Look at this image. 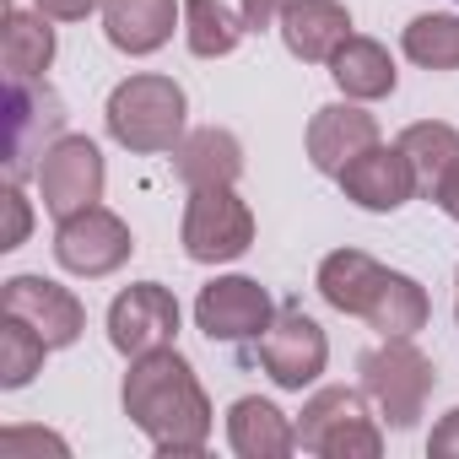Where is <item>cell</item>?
Returning <instances> with one entry per match:
<instances>
[{"label": "cell", "instance_id": "1", "mask_svg": "<svg viewBox=\"0 0 459 459\" xmlns=\"http://www.w3.org/2000/svg\"><path fill=\"white\" fill-rule=\"evenodd\" d=\"M125 416L152 437L157 454H200L211 437V400L195 378V368L173 351L157 346L146 357H130L125 373Z\"/></svg>", "mask_w": 459, "mask_h": 459}, {"label": "cell", "instance_id": "2", "mask_svg": "<svg viewBox=\"0 0 459 459\" xmlns=\"http://www.w3.org/2000/svg\"><path fill=\"white\" fill-rule=\"evenodd\" d=\"M184 87L173 76H157V71H141V76H125L114 92H108V135L125 146V152H173L184 141Z\"/></svg>", "mask_w": 459, "mask_h": 459}, {"label": "cell", "instance_id": "3", "mask_svg": "<svg viewBox=\"0 0 459 459\" xmlns=\"http://www.w3.org/2000/svg\"><path fill=\"white\" fill-rule=\"evenodd\" d=\"M298 448H308L319 459H378L384 432L368 416V394L346 389V384L319 389L298 416Z\"/></svg>", "mask_w": 459, "mask_h": 459}, {"label": "cell", "instance_id": "4", "mask_svg": "<svg viewBox=\"0 0 459 459\" xmlns=\"http://www.w3.org/2000/svg\"><path fill=\"white\" fill-rule=\"evenodd\" d=\"M362 394L378 405V416L405 432L416 427V416L427 411V394H432V362L411 346V335H389L384 346L362 351Z\"/></svg>", "mask_w": 459, "mask_h": 459}, {"label": "cell", "instance_id": "5", "mask_svg": "<svg viewBox=\"0 0 459 459\" xmlns=\"http://www.w3.org/2000/svg\"><path fill=\"white\" fill-rule=\"evenodd\" d=\"M178 238H184V255L195 265H227V260L249 255V244H255V211L238 200L233 184L189 189Z\"/></svg>", "mask_w": 459, "mask_h": 459}, {"label": "cell", "instance_id": "6", "mask_svg": "<svg viewBox=\"0 0 459 459\" xmlns=\"http://www.w3.org/2000/svg\"><path fill=\"white\" fill-rule=\"evenodd\" d=\"M276 319V303L260 281L249 276H216L200 287L195 298V325L205 341L216 346H238V341H260Z\"/></svg>", "mask_w": 459, "mask_h": 459}, {"label": "cell", "instance_id": "7", "mask_svg": "<svg viewBox=\"0 0 459 459\" xmlns=\"http://www.w3.org/2000/svg\"><path fill=\"white\" fill-rule=\"evenodd\" d=\"M65 130V103L44 87V82H12L6 87V178L22 184L33 168V157H44Z\"/></svg>", "mask_w": 459, "mask_h": 459}, {"label": "cell", "instance_id": "8", "mask_svg": "<svg viewBox=\"0 0 459 459\" xmlns=\"http://www.w3.org/2000/svg\"><path fill=\"white\" fill-rule=\"evenodd\" d=\"M255 362L271 373L276 389H308L330 362V341L319 319H308L303 308H276L271 330L255 341Z\"/></svg>", "mask_w": 459, "mask_h": 459}, {"label": "cell", "instance_id": "9", "mask_svg": "<svg viewBox=\"0 0 459 459\" xmlns=\"http://www.w3.org/2000/svg\"><path fill=\"white\" fill-rule=\"evenodd\" d=\"M103 152L87 135H60L39 162V200L55 221H65L103 200Z\"/></svg>", "mask_w": 459, "mask_h": 459}, {"label": "cell", "instance_id": "10", "mask_svg": "<svg viewBox=\"0 0 459 459\" xmlns=\"http://www.w3.org/2000/svg\"><path fill=\"white\" fill-rule=\"evenodd\" d=\"M135 238H130V227L108 211V205H87L76 216H65L55 227V260L71 271V276H114L125 260H130Z\"/></svg>", "mask_w": 459, "mask_h": 459}, {"label": "cell", "instance_id": "11", "mask_svg": "<svg viewBox=\"0 0 459 459\" xmlns=\"http://www.w3.org/2000/svg\"><path fill=\"white\" fill-rule=\"evenodd\" d=\"M178 335V298L162 281H135L108 303V341L119 357H146L157 346H173Z\"/></svg>", "mask_w": 459, "mask_h": 459}, {"label": "cell", "instance_id": "12", "mask_svg": "<svg viewBox=\"0 0 459 459\" xmlns=\"http://www.w3.org/2000/svg\"><path fill=\"white\" fill-rule=\"evenodd\" d=\"M6 314L28 319V325L49 341V351L76 346L82 330H87V308H82V298H76L71 287L49 281V276H12V281H6Z\"/></svg>", "mask_w": 459, "mask_h": 459}, {"label": "cell", "instance_id": "13", "mask_svg": "<svg viewBox=\"0 0 459 459\" xmlns=\"http://www.w3.org/2000/svg\"><path fill=\"white\" fill-rule=\"evenodd\" d=\"M335 178H341L346 200H357L362 211H400L405 200L421 195V189H416L411 157H405L400 146H384V141H373L362 157H351Z\"/></svg>", "mask_w": 459, "mask_h": 459}, {"label": "cell", "instance_id": "14", "mask_svg": "<svg viewBox=\"0 0 459 459\" xmlns=\"http://www.w3.org/2000/svg\"><path fill=\"white\" fill-rule=\"evenodd\" d=\"M378 141V119L362 108V103H325L314 119H308V162L319 173H341L351 157H362L368 146Z\"/></svg>", "mask_w": 459, "mask_h": 459}, {"label": "cell", "instance_id": "15", "mask_svg": "<svg viewBox=\"0 0 459 459\" xmlns=\"http://www.w3.org/2000/svg\"><path fill=\"white\" fill-rule=\"evenodd\" d=\"M276 28H281L287 55H298L303 65H330L335 49L351 39V12L341 0H287Z\"/></svg>", "mask_w": 459, "mask_h": 459}, {"label": "cell", "instance_id": "16", "mask_svg": "<svg viewBox=\"0 0 459 459\" xmlns=\"http://www.w3.org/2000/svg\"><path fill=\"white\" fill-rule=\"evenodd\" d=\"M184 17V0H103V33L119 55H157Z\"/></svg>", "mask_w": 459, "mask_h": 459}, {"label": "cell", "instance_id": "17", "mask_svg": "<svg viewBox=\"0 0 459 459\" xmlns=\"http://www.w3.org/2000/svg\"><path fill=\"white\" fill-rule=\"evenodd\" d=\"M173 173L189 184V189H211V184H238L244 173V146L233 130H189L178 146H173Z\"/></svg>", "mask_w": 459, "mask_h": 459}, {"label": "cell", "instance_id": "18", "mask_svg": "<svg viewBox=\"0 0 459 459\" xmlns=\"http://www.w3.org/2000/svg\"><path fill=\"white\" fill-rule=\"evenodd\" d=\"M227 443H233L238 459H281L298 448V427L260 394H244L233 411H227Z\"/></svg>", "mask_w": 459, "mask_h": 459}, {"label": "cell", "instance_id": "19", "mask_svg": "<svg viewBox=\"0 0 459 459\" xmlns=\"http://www.w3.org/2000/svg\"><path fill=\"white\" fill-rule=\"evenodd\" d=\"M330 76H335V87H341L351 103H378V98H389L394 82H400L389 49H384L378 39H362V33H351V39L335 49Z\"/></svg>", "mask_w": 459, "mask_h": 459}, {"label": "cell", "instance_id": "20", "mask_svg": "<svg viewBox=\"0 0 459 459\" xmlns=\"http://www.w3.org/2000/svg\"><path fill=\"white\" fill-rule=\"evenodd\" d=\"M55 17L44 12H6V39H0V65H6V82H44V71L55 65Z\"/></svg>", "mask_w": 459, "mask_h": 459}, {"label": "cell", "instance_id": "21", "mask_svg": "<svg viewBox=\"0 0 459 459\" xmlns=\"http://www.w3.org/2000/svg\"><path fill=\"white\" fill-rule=\"evenodd\" d=\"M378 281H384V265L373 255H362V249H335V255L319 260V298L330 308H341V314L362 319L373 292H378Z\"/></svg>", "mask_w": 459, "mask_h": 459}, {"label": "cell", "instance_id": "22", "mask_svg": "<svg viewBox=\"0 0 459 459\" xmlns=\"http://www.w3.org/2000/svg\"><path fill=\"white\" fill-rule=\"evenodd\" d=\"M394 146L411 157L416 189H421L427 200H432V195L443 189V178L459 168V130L443 125V119H416V125H405V130L394 135Z\"/></svg>", "mask_w": 459, "mask_h": 459}, {"label": "cell", "instance_id": "23", "mask_svg": "<svg viewBox=\"0 0 459 459\" xmlns=\"http://www.w3.org/2000/svg\"><path fill=\"white\" fill-rule=\"evenodd\" d=\"M362 319H368L384 341H389V335H416V330H427L432 303H427L421 281H411V276H400V271H384V281H378V292H373V303H368Z\"/></svg>", "mask_w": 459, "mask_h": 459}, {"label": "cell", "instance_id": "24", "mask_svg": "<svg viewBox=\"0 0 459 459\" xmlns=\"http://www.w3.org/2000/svg\"><path fill=\"white\" fill-rule=\"evenodd\" d=\"M244 12H227L221 0H184V44L195 60H221L244 44Z\"/></svg>", "mask_w": 459, "mask_h": 459}, {"label": "cell", "instance_id": "25", "mask_svg": "<svg viewBox=\"0 0 459 459\" xmlns=\"http://www.w3.org/2000/svg\"><path fill=\"white\" fill-rule=\"evenodd\" d=\"M44 357H49V341L28 319L0 314V384H6V389L33 384V373L44 368Z\"/></svg>", "mask_w": 459, "mask_h": 459}, {"label": "cell", "instance_id": "26", "mask_svg": "<svg viewBox=\"0 0 459 459\" xmlns=\"http://www.w3.org/2000/svg\"><path fill=\"white\" fill-rule=\"evenodd\" d=\"M405 60H416L421 71H459V17H416L400 39Z\"/></svg>", "mask_w": 459, "mask_h": 459}, {"label": "cell", "instance_id": "27", "mask_svg": "<svg viewBox=\"0 0 459 459\" xmlns=\"http://www.w3.org/2000/svg\"><path fill=\"white\" fill-rule=\"evenodd\" d=\"M0 205H6V238H0V249H22L28 233H33V211L22 200V184L6 178V195H0Z\"/></svg>", "mask_w": 459, "mask_h": 459}, {"label": "cell", "instance_id": "28", "mask_svg": "<svg viewBox=\"0 0 459 459\" xmlns=\"http://www.w3.org/2000/svg\"><path fill=\"white\" fill-rule=\"evenodd\" d=\"M28 448H49V454H65V437H55V432H39V427H6L0 432V454H28Z\"/></svg>", "mask_w": 459, "mask_h": 459}, {"label": "cell", "instance_id": "29", "mask_svg": "<svg viewBox=\"0 0 459 459\" xmlns=\"http://www.w3.org/2000/svg\"><path fill=\"white\" fill-rule=\"evenodd\" d=\"M427 448L437 454V459H459V405L432 427V437H427Z\"/></svg>", "mask_w": 459, "mask_h": 459}, {"label": "cell", "instance_id": "30", "mask_svg": "<svg viewBox=\"0 0 459 459\" xmlns=\"http://www.w3.org/2000/svg\"><path fill=\"white\" fill-rule=\"evenodd\" d=\"M238 12H244L249 33H260V28H276V22H281V12H287V0H238Z\"/></svg>", "mask_w": 459, "mask_h": 459}, {"label": "cell", "instance_id": "31", "mask_svg": "<svg viewBox=\"0 0 459 459\" xmlns=\"http://www.w3.org/2000/svg\"><path fill=\"white\" fill-rule=\"evenodd\" d=\"M33 6L44 17H55V22H82V17H92L103 6V0H33Z\"/></svg>", "mask_w": 459, "mask_h": 459}, {"label": "cell", "instance_id": "32", "mask_svg": "<svg viewBox=\"0 0 459 459\" xmlns=\"http://www.w3.org/2000/svg\"><path fill=\"white\" fill-rule=\"evenodd\" d=\"M432 200H437V205H443V211H448V216H454V221H459V168H454V173H448V178H443V189H437V195H432Z\"/></svg>", "mask_w": 459, "mask_h": 459}, {"label": "cell", "instance_id": "33", "mask_svg": "<svg viewBox=\"0 0 459 459\" xmlns=\"http://www.w3.org/2000/svg\"><path fill=\"white\" fill-rule=\"evenodd\" d=\"M454 319H459V303H454Z\"/></svg>", "mask_w": 459, "mask_h": 459}]
</instances>
